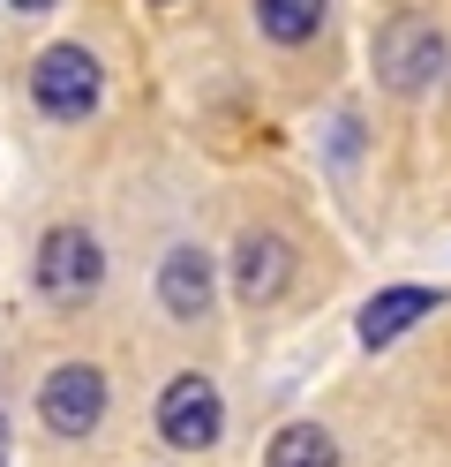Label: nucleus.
<instances>
[{
	"label": "nucleus",
	"instance_id": "nucleus-2",
	"mask_svg": "<svg viewBox=\"0 0 451 467\" xmlns=\"http://www.w3.org/2000/svg\"><path fill=\"white\" fill-rule=\"evenodd\" d=\"M98 286H106L98 234H83V226H53L46 242H38V295L60 302V309H83Z\"/></svg>",
	"mask_w": 451,
	"mask_h": 467
},
{
	"label": "nucleus",
	"instance_id": "nucleus-9",
	"mask_svg": "<svg viewBox=\"0 0 451 467\" xmlns=\"http://www.w3.org/2000/svg\"><path fill=\"white\" fill-rule=\"evenodd\" d=\"M263 467H339V445H331V430L293 422V430L271 437V460H263Z\"/></svg>",
	"mask_w": 451,
	"mask_h": 467
},
{
	"label": "nucleus",
	"instance_id": "nucleus-8",
	"mask_svg": "<svg viewBox=\"0 0 451 467\" xmlns=\"http://www.w3.org/2000/svg\"><path fill=\"white\" fill-rule=\"evenodd\" d=\"M421 317H436V295H429V286H384V295L361 309V347H391L399 332H414Z\"/></svg>",
	"mask_w": 451,
	"mask_h": 467
},
{
	"label": "nucleus",
	"instance_id": "nucleus-13",
	"mask_svg": "<svg viewBox=\"0 0 451 467\" xmlns=\"http://www.w3.org/2000/svg\"><path fill=\"white\" fill-rule=\"evenodd\" d=\"M150 8H173V0H150Z\"/></svg>",
	"mask_w": 451,
	"mask_h": 467
},
{
	"label": "nucleus",
	"instance_id": "nucleus-6",
	"mask_svg": "<svg viewBox=\"0 0 451 467\" xmlns=\"http://www.w3.org/2000/svg\"><path fill=\"white\" fill-rule=\"evenodd\" d=\"M210 295H219L210 256H203L196 242H180L166 265H159V309L173 317V325H196V317H210Z\"/></svg>",
	"mask_w": 451,
	"mask_h": 467
},
{
	"label": "nucleus",
	"instance_id": "nucleus-12",
	"mask_svg": "<svg viewBox=\"0 0 451 467\" xmlns=\"http://www.w3.org/2000/svg\"><path fill=\"white\" fill-rule=\"evenodd\" d=\"M0 467H8V415H0Z\"/></svg>",
	"mask_w": 451,
	"mask_h": 467
},
{
	"label": "nucleus",
	"instance_id": "nucleus-1",
	"mask_svg": "<svg viewBox=\"0 0 451 467\" xmlns=\"http://www.w3.org/2000/svg\"><path fill=\"white\" fill-rule=\"evenodd\" d=\"M106 91V68H98V53H83V46H46L38 61H30V99H38L46 121H83L90 106H98Z\"/></svg>",
	"mask_w": 451,
	"mask_h": 467
},
{
	"label": "nucleus",
	"instance_id": "nucleus-11",
	"mask_svg": "<svg viewBox=\"0 0 451 467\" xmlns=\"http://www.w3.org/2000/svg\"><path fill=\"white\" fill-rule=\"evenodd\" d=\"M8 8H15V16H46L53 0H8Z\"/></svg>",
	"mask_w": 451,
	"mask_h": 467
},
{
	"label": "nucleus",
	"instance_id": "nucleus-5",
	"mask_svg": "<svg viewBox=\"0 0 451 467\" xmlns=\"http://www.w3.org/2000/svg\"><path fill=\"white\" fill-rule=\"evenodd\" d=\"M98 415H106V377H98V362H60V369H46L38 422H46L53 437H90Z\"/></svg>",
	"mask_w": 451,
	"mask_h": 467
},
{
	"label": "nucleus",
	"instance_id": "nucleus-3",
	"mask_svg": "<svg viewBox=\"0 0 451 467\" xmlns=\"http://www.w3.org/2000/svg\"><path fill=\"white\" fill-rule=\"evenodd\" d=\"M219 430H226L219 385H210L203 369H180L173 385L159 392V437H166L173 452H203V445H219Z\"/></svg>",
	"mask_w": 451,
	"mask_h": 467
},
{
	"label": "nucleus",
	"instance_id": "nucleus-4",
	"mask_svg": "<svg viewBox=\"0 0 451 467\" xmlns=\"http://www.w3.org/2000/svg\"><path fill=\"white\" fill-rule=\"evenodd\" d=\"M376 76L391 91H421V83L444 76V31L429 16H399L376 31Z\"/></svg>",
	"mask_w": 451,
	"mask_h": 467
},
{
	"label": "nucleus",
	"instance_id": "nucleus-10",
	"mask_svg": "<svg viewBox=\"0 0 451 467\" xmlns=\"http://www.w3.org/2000/svg\"><path fill=\"white\" fill-rule=\"evenodd\" d=\"M256 23H263V38L301 46V38L323 31V0H256Z\"/></svg>",
	"mask_w": 451,
	"mask_h": 467
},
{
	"label": "nucleus",
	"instance_id": "nucleus-7",
	"mask_svg": "<svg viewBox=\"0 0 451 467\" xmlns=\"http://www.w3.org/2000/svg\"><path fill=\"white\" fill-rule=\"evenodd\" d=\"M293 279V249L279 242V234H241V249H233V295L241 302H279V286Z\"/></svg>",
	"mask_w": 451,
	"mask_h": 467
}]
</instances>
